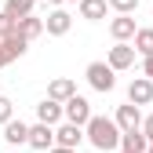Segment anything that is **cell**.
<instances>
[{
	"instance_id": "cell-1",
	"label": "cell",
	"mask_w": 153,
	"mask_h": 153,
	"mask_svg": "<svg viewBox=\"0 0 153 153\" xmlns=\"http://www.w3.org/2000/svg\"><path fill=\"white\" fill-rule=\"evenodd\" d=\"M84 139L95 146V149H117L120 146V128L113 124V117H95L84 124Z\"/></svg>"
},
{
	"instance_id": "cell-2",
	"label": "cell",
	"mask_w": 153,
	"mask_h": 153,
	"mask_svg": "<svg viewBox=\"0 0 153 153\" xmlns=\"http://www.w3.org/2000/svg\"><path fill=\"white\" fill-rule=\"evenodd\" d=\"M62 117H66V124L84 128V124L91 120V102L84 99V95H73V99H66V102H62Z\"/></svg>"
},
{
	"instance_id": "cell-3",
	"label": "cell",
	"mask_w": 153,
	"mask_h": 153,
	"mask_svg": "<svg viewBox=\"0 0 153 153\" xmlns=\"http://www.w3.org/2000/svg\"><path fill=\"white\" fill-rule=\"evenodd\" d=\"M84 76H88V84H91L95 91H113V88H117V76H113V69H109L106 62H91V66L84 69Z\"/></svg>"
},
{
	"instance_id": "cell-4",
	"label": "cell",
	"mask_w": 153,
	"mask_h": 153,
	"mask_svg": "<svg viewBox=\"0 0 153 153\" xmlns=\"http://www.w3.org/2000/svg\"><path fill=\"white\" fill-rule=\"evenodd\" d=\"M113 124L120 128V135H128V131H139V128H142V109H139V106H131V102H124V106H117V113H113Z\"/></svg>"
},
{
	"instance_id": "cell-5",
	"label": "cell",
	"mask_w": 153,
	"mask_h": 153,
	"mask_svg": "<svg viewBox=\"0 0 153 153\" xmlns=\"http://www.w3.org/2000/svg\"><path fill=\"white\" fill-rule=\"evenodd\" d=\"M106 66H109L113 73H117V69H131V66H135V48H131V44H113Z\"/></svg>"
},
{
	"instance_id": "cell-6",
	"label": "cell",
	"mask_w": 153,
	"mask_h": 153,
	"mask_svg": "<svg viewBox=\"0 0 153 153\" xmlns=\"http://www.w3.org/2000/svg\"><path fill=\"white\" fill-rule=\"evenodd\" d=\"M128 102H131V106H149V102H153V80L135 76V80L128 84Z\"/></svg>"
},
{
	"instance_id": "cell-7",
	"label": "cell",
	"mask_w": 153,
	"mask_h": 153,
	"mask_svg": "<svg viewBox=\"0 0 153 153\" xmlns=\"http://www.w3.org/2000/svg\"><path fill=\"white\" fill-rule=\"evenodd\" d=\"M69 26H73V15H69L66 7H55V11L44 18V33H51V36H66Z\"/></svg>"
},
{
	"instance_id": "cell-8",
	"label": "cell",
	"mask_w": 153,
	"mask_h": 153,
	"mask_svg": "<svg viewBox=\"0 0 153 153\" xmlns=\"http://www.w3.org/2000/svg\"><path fill=\"white\" fill-rule=\"evenodd\" d=\"M135 18H131V15H117V18H113V22H109V36H113V40H117V44H128L131 40V36H135Z\"/></svg>"
},
{
	"instance_id": "cell-9",
	"label": "cell",
	"mask_w": 153,
	"mask_h": 153,
	"mask_svg": "<svg viewBox=\"0 0 153 153\" xmlns=\"http://www.w3.org/2000/svg\"><path fill=\"white\" fill-rule=\"evenodd\" d=\"M80 142H84V128H76V124H62L55 131V146H62V149H76Z\"/></svg>"
},
{
	"instance_id": "cell-10",
	"label": "cell",
	"mask_w": 153,
	"mask_h": 153,
	"mask_svg": "<svg viewBox=\"0 0 153 153\" xmlns=\"http://www.w3.org/2000/svg\"><path fill=\"white\" fill-rule=\"evenodd\" d=\"M15 33H18V36H22V40L29 44V40H36V36L44 33V18H36V15L18 18V22H15Z\"/></svg>"
},
{
	"instance_id": "cell-11",
	"label": "cell",
	"mask_w": 153,
	"mask_h": 153,
	"mask_svg": "<svg viewBox=\"0 0 153 153\" xmlns=\"http://www.w3.org/2000/svg\"><path fill=\"white\" fill-rule=\"evenodd\" d=\"M26 142H29L33 149H51V146H55V128H48V124H33Z\"/></svg>"
},
{
	"instance_id": "cell-12",
	"label": "cell",
	"mask_w": 153,
	"mask_h": 153,
	"mask_svg": "<svg viewBox=\"0 0 153 153\" xmlns=\"http://www.w3.org/2000/svg\"><path fill=\"white\" fill-rule=\"evenodd\" d=\"M62 120V102H51V99H44L40 106H36V124H48V128H55Z\"/></svg>"
},
{
	"instance_id": "cell-13",
	"label": "cell",
	"mask_w": 153,
	"mask_h": 153,
	"mask_svg": "<svg viewBox=\"0 0 153 153\" xmlns=\"http://www.w3.org/2000/svg\"><path fill=\"white\" fill-rule=\"evenodd\" d=\"M26 139H29V124H22V120H7L4 124V142L7 146H26Z\"/></svg>"
},
{
	"instance_id": "cell-14",
	"label": "cell",
	"mask_w": 153,
	"mask_h": 153,
	"mask_svg": "<svg viewBox=\"0 0 153 153\" xmlns=\"http://www.w3.org/2000/svg\"><path fill=\"white\" fill-rule=\"evenodd\" d=\"M73 95H76V84L69 80V76H59V80H51V88H48L51 102H66V99H73Z\"/></svg>"
},
{
	"instance_id": "cell-15",
	"label": "cell",
	"mask_w": 153,
	"mask_h": 153,
	"mask_svg": "<svg viewBox=\"0 0 153 153\" xmlns=\"http://www.w3.org/2000/svg\"><path fill=\"white\" fill-rule=\"evenodd\" d=\"M0 48H4V55H7V59L15 62V59H22V55L29 51V44L22 40V36H18V33H11L7 36V40H0Z\"/></svg>"
},
{
	"instance_id": "cell-16",
	"label": "cell",
	"mask_w": 153,
	"mask_h": 153,
	"mask_svg": "<svg viewBox=\"0 0 153 153\" xmlns=\"http://www.w3.org/2000/svg\"><path fill=\"white\" fill-rule=\"evenodd\" d=\"M146 135H142V131H128V135H120V149L124 153H146Z\"/></svg>"
},
{
	"instance_id": "cell-17",
	"label": "cell",
	"mask_w": 153,
	"mask_h": 153,
	"mask_svg": "<svg viewBox=\"0 0 153 153\" xmlns=\"http://www.w3.org/2000/svg\"><path fill=\"white\" fill-rule=\"evenodd\" d=\"M131 48H135V55H142V59H149L153 55V29H135V36H131Z\"/></svg>"
},
{
	"instance_id": "cell-18",
	"label": "cell",
	"mask_w": 153,
	"mask_h": 153,
	"mask_svg": "<svg viewBox=\"0 0 153 153\" xmlns=\"http://www.w3.org/2000/svg\"><path fill=\"white\" fill-rule=\"evenodd\" d=\"M80 18H88V22L106 18V0H80Z\"/></svg>"
},
{
	"instance_id": "cell-19",
	"label": "cell",
	"mask_w": 153,
	"mask_h": 153,
	"mask_svg": "<svg viewBox=\"0 0 153 153\" xmlns=\"http://www.w3.org/2000/svg\"><path fill=\"white\" fill-rule=\"evenodd\" d=\"M33 4H36V0H4V15H11L15 22H18V18L33 15Z\"/></svg>"
},
{
	"instance_id": "cell-20",
	"label": "cell",
	"mask_w": 153,
	"mask_h": 153,
	"mask_svg": "<svg viewBox=\"0 0 153 153\" xmlns=\"http://www.w3.org/2000/svg\"><path fill=\"white\" fill-rule=\"evenodd\" d=\"M106 7H113L117 15H135V7H139V0H106Z\"/></svg>"
},
{
	"instance_id": "cell-21",
	"label": "cell",
	"mask_w": 153,
	"mask_h": 153,
	"mask_svg": "<svg viewBox=\"0 0 153 153\" xmlns=\"http://www.w3.org/2000/svg\"><path fill=\"white\" fill-rule=\"evenodd\" d=\"M15 33V18L11 15H4V11H0V40H7V36Z\"/></svg>"
},
{
	"instance_id": "cell-22",
	"label": "cell",
	"mask_w": 153,
	"mask_h": 153,
	"mask_svg": "<svg viewBox=\"0 0 153 153\" xmlns=\"http://www.w3.org/2000/svg\"><path fill=\"white\" fill-rule=\"evenodd\" d=\"M15 117V106H11V99H4V95H0V124H7Z\"/></svg>"
},
{
	"instance_id": "cell-23",
	"label": "cell",
	"mask_w": 153,
	"mask_h": 153,
	"mask_svg": "<svg viewBox=\"0 0 153 153\" xmlns=\"http://www.w3.org/2000/svg\"><path fill=\"white\" fill-rule=\"evenodd\" d=\"M142 135H146V142H153V113H149V117H142Z\"/></svg>"
},
{
	"instance_id": "cell-24",
	"label": "cell",
	"mask_w": 153,
	"mask_h": 153,
	"mask_svg": "<svg viewBox=\"0 0 153 153\" xmlns=\"http://www.w3.org/2000/svg\"><path fill=\"white\" fill-rule=\"evenodd\" d=\"M142 76H146V80H153V55H149V59H142Z\"/></svg>"
},
{
	"instance_id": "cell-25",
	"label": "cell",
	"mask_w": 153,
	"mask_h": 153,
	"mask_svg": "<svg viewBox=\"0 0 153 153\" xmlns=\"http://www.w3.org/2000/svg\"><path fill=\"white\" fill-rule=\"evenodd\" d=\"M51 7H62V4H80V0H48Z\"/></svg>"
},
{
	"instance_id": "cell-26",
	"label": "cell",
	"mask_w": 153,
	"mask_h": 153,
	"mask_svg": "<svg viewBox=\"0 0 153 153\" xmlns=\"http://www.w3.org/2000/svg\"><path fill=\"white\" fill-rule=\"evenodd\" d=\"M4 66H11V59L4 55V48H0V69H4Z\"/></svg>"
},
{
	"instance_id": "cell-27",
	"label": "cell",
	"mask_w": 153,
	"mask_h": 153,
	"mask_svg": "<svg viewBox=\"0 0 153 153\" xmlns=\"http://www.w3.org/2000/svg\"><path fill=\"white\" fill-rule=\"evenodd\" d=\"M48 153H76V149H62V146H51Z\"/></svg>"
},
{
	"instance_id": "cell-28",
	"label": "cell",
	"mask_w": 153,
	"mask_h": 153,
	"mask_svg": "<svg viewBox=\"0 0 153 153\" xmlns=\"http://www.w3.org/2000/svg\"><path fill=\"white\" fill-rule=\"evenodd\" d=\"M146 153H153V142H149V146H146Z\"/></svg>"
},
{
	"instance_id": "cell-29",
	"label": "cell",
	"mask_w": 153,
	"mask_h": 153,
	"mask_svg": "<svg viewBox=\"0 0 153 153\" xmlns=\"http://www.w3.org/2000/svg\"><path fill=\"white\" fill-rule=\"evenodd\" d=\"M120 153H124V149H120Z\"/></svg>"
}]
</instances>
